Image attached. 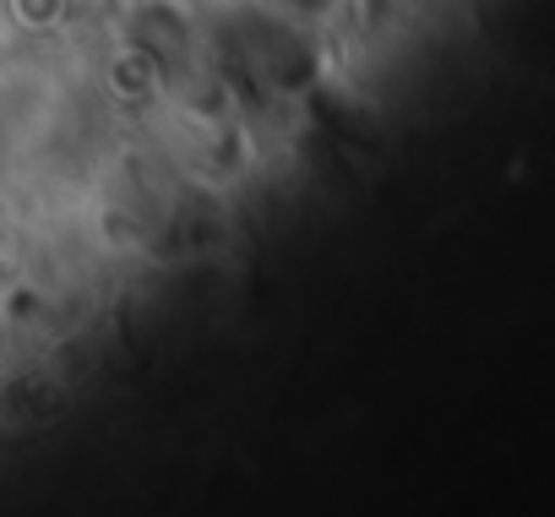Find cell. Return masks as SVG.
<instances>
[{"label": "cell", "mask_w": 555, "mask_h": 517, "mask_svg": "<svg viewBox=\"0 0 555 517\" xmlns=\"http://www.w3.org/2000/svg\"><path fill=\"white\" fill-rule=\"evenodd\" d=\"M66 12H72V0H7V17H12L17 28H28V34L61 28Z\"/></svg>", "instance_id": "6da1fadb"}]
</instances>
